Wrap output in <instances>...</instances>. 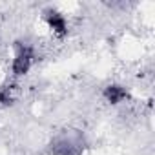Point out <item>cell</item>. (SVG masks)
Wrapping results in <instances>:
<instances>
[{
  "mask_svg": "<svg viewBox=\"0 0 155 155\" xmlns=\"http://www.w3.org/2000/svg\"><path fill=\"white\" fill-rule=\"evenodd\" d=\"M17 57L13 60V73L15 75H24L29 71L31 64H33V58H35V53L29 46H24V44H18L17 46Z\"/></svg>",
  "mask_w": 155,
  "mask_h": 155,
  "instance_id": "1",
  "label": "cell"
},
{
  "mask_svg": "<svg viewBox=\"0 0 155 155\" xmlns=\"http://www.w3.org/2000/svg\"><path fill=\"white\" fill-rule=\"evenodd\" d=\"M46 22L49 24V28L57 33V35H66L68 33V22H66V18L58 13V11H55V9H48L46 13Z\"/></svg>",
  "mask_w": 155,
  "mask_h": 155,
  "instance_id": "2",
  "label": "cell"
},
{
  "mask_svg": "<svg viewBox=\"0 0 155 155\" xmlns=\"http://www.w3.org/2000/svg\"><path fill=\"white\" fill-rule=\"evenodd\" d=\"M104 97L108 99V102H111V104H119V102H122V101L128 97V91H126L122 86L111 84V86H108V88H106Z\"/></svg>",
  "mask_w": 155,
  "mask_h": 155,
  "instance_id": "3",
  "label": "cell"
},
{
  "mask_svg": "<svg viewBox=\"0 0 155 155\" xmlns=\"http://www.w3.org/2000/svg\"><path fill=\"white\" fill-rule=\"evenodd\" d=\"M13 91H15L13 86H4L2 90H0V102H2V104H11L13 99H15Z\"/></svg>",
  "mask_w": 155,
  "mask_h": 155,
  "instance_id": "4",
  "label": "cell"
}]
</instances>
